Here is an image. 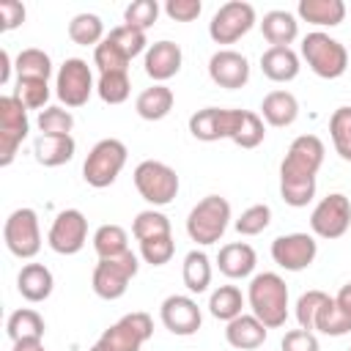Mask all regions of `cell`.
<instances>
[{
    "label": "cell",
    "mask_w": 351,
    "mask_h": 351,
    "mask_svg": "<svg viewBox=\"0 0 351 351\" xmlns=\"http://www.w3.org/2000/svg\"><path fill=\"white\" fill-rule=\"evenodd\" d=\"M324 143L315 134H299L280 165V195L288 206L304 208L315 197V176L324 165Z\"/></svg>",
    "instance_id": "1"
},
{
    "label": "cell",
    "mask_w": 351,
    "mask_h": 351,
    "mask_svg": "<svg viewBox=\"0 0 351 351\" xmlns=\"http://www.w3.org/2000/svg\"><path fill=\"white\" fill-rule=\"evenodd\" d=\"M247 302H250L252 315L266 329H277L288 318V285L274 271H261L250 280Z\"/></svg>",
    "instance_id": "2"
},
{
    "label": "cell",
    "mask_w": 351,
    "mask_h": 351,
    "mask_svg": "<svg viewBox=\"0 0 351 351\" xmlns=\"http://www.w3.org/2000/svg\"><path fill=\"white\" fill-rule=\"evenodd\" d=\"M302 58L307 60L310 71L318 74L321 80H337L348 69L346 47L324 30H313L302 38Z\"/></svg>",
    "instance_id": "3"
},
{
    "label": "cell",
    "mask_w": 351,
    "mask_h": 351,
    "mask_svg": "<svg viewBox=\"0 0 351 351\" xmlns=\"http://www.w3.org/2000/svg\"><path fill=\"white\" fill-rule=\"evenodd\" d=\"M230 225V203L219 195H206L186 217V233L200 247L217 244Z\"/></svg>",
    "instance_id": "4"
},
{
    "label": "cell",
    "mask_w": 351,
    "mask_h": 351,
    "mask_svg": "<svg viewBox=\"0 0 351 351\" xmlns=\"http://www.w3.org/2000/svg\"><path fill=\"white\" fill-rule=\"evenodd\" d=\"M126 145L115 137H104L99 140L88 156H85V165H82V178L85 184H90L93 189H104L110 184H115V178L121 176L123 165H126Z\"/></svg>",
    "instance_id": "5"
},
{
    "label": "cell",
    "mask_w": 351,
    "mask_h": 351,
    "mask_svg": "<svg viewBox=\"0 0 351 351\" xmlns=\"http://www.w3.org/2000/svg\"><path fill=\"white\" fill-rule=\"evenodd\" d=\"M140 263H137V255L132 250H126L123 255H115V258H99L96 269H93V293L99 299H107V302H115L126 293L132 277L137 274Z\"/></svg>",
    "instance_id": "6"
},
{
    "label": "cell",
    "mask_w": 351,
    "mask_h": 351,
    "mask_svg": "<svg viewBox=\"0 0 351 351\" xmlns=\"http://www.w3.org/2000/svg\"><path fill=\"white\" fill-rule=\"evenodd\" d=\"M134 186L140 197L151 206H167L178 195V176L170 165L145 159L134 167Z\"/></svg>",
    "instance_id": "7"
},
{
    "label": "cell",
    "mask_w": 351,
    "mask_h": 351,
    "mask_svg": "<svg viewBox=\"0 0 351 351\" xmlns=\"http://www.w3.org/2000/svg\"><path fill=\"white\" fill-rule=\"evenodd\" d=\"M30 121H27V107L14 96H0V167H8L27 137Z\"/></svg>",
    "instance_id": "8"
},
{
    "label": "cell",
    "mask_w": 351,
    "mask_h": 351,
    "mask_svg": "<svg viewBox=\"0 0 351 351\" xmlns=\"http://www.w3.org/2000/svg\"><path fill=\"white\" fill-rule=\"evenodd\" d=\"M151 335H154L151 315L137 310V313H126L112 326H107L96 343L104 346L107 351H140L143 343L151 340Z\"/></svg>",
    "instance_id": "9"
},
{
    "label": "cell",
    "mask_w": 351,
    "mask_h": 351,
    "mask_svg": "<svg viewBox=\"0 0 351 351\" xmlns=\"http://www.w3.org/2000/svg\"><path fill=\"white\" fill-rule=\"evenodd\" d=\"M3 241L16 258H36L41 250V225L33 208H16L3 225Z\"/></svg>",
    "instance_id": "10"
},
{
    "label": "cell",
    "mask_w": 351,
    "mask_h": 351,
    "mask_svg": "<svg viewBox=\"0 0 351 351\" xmlns=\"http://www.w3.org/2000/svg\"><path fill=\"white\" fill-rule=\"evenodd\" d=\"M351 228V200L343 192H332L318 200L310 214V230L318 239H340Z\"/></svg>",
    "instance_id": "11"
},
{
    "label": "cell",
    "mask_w": 351,
    "mask_h": 351,
    "mask_svg": "<svg viewBox=\"0 0 351 351\" xmlns=\"http://www.w3.org/2000/svg\"><path fill=\"white\" fill-rule=\"evenodd\" d=\"M255 25V8L244 0H230L208 22V36L214 44H236Z\"/></svg>",
    "instance_id": "12"
},
{
    "label": "cell",
    "mask_w": 351,
    "mask_h": 351,
    "mask_svg": "<svg viewBox=\"0 0 351 351\" xmlns=\"http://www.w3.org/2000/svg\"><path fill=\"white\" fill-rule=\"evenodd\" d=\"M96 90L93 85V71L82 58H66L58 69L55 80V93L66 107H82L90 93Z\"/></svg>",
    "instance_id": "13"
},
{
    "label": "cell",
    "mask_w": 351,
    "mask_h": 351,
    "mask_svg": "<svg viewBox=\"0 0 351 351\" xmlns=\"http://www.w3.org/2000/svg\"><path fill=\"white\" fill-rule=\"evenodd\" d=\"M244 118V110H228V107H203L189 118V134L203 143L214 140H233L239 123Z\"/></svg>",
    "instance_id": "14"
},
{
    "label": "cell",
    "mask_w": 351,
    "mask_h": 351,
    "mask_svg": "<svg viewBox=\"0 0 351 351\" xmlns=\"http://www.w3.org/2000/svg\"><path fill=\"white\" fill-rule=\"evenodd\" d=\"M88 241V219L80 208H66L60 211L47 233V244L58 255H77Z\"/></svg>",
    "instance_id": "15"
},
{
    "label": "cell",
    "mask_w": 351,
    "mask_h": 351,
    "mask_svg": "<svg viewBox=\"0 0 351 351\" xmlns=\"http://www.w3.org/2000/svg\"><path fill=\"white\" fill-rule=\"evenodd\" d=\"M318 255V241L310 233H285L271 241V258L285 271L307 269Z\"/></svg>",
    "instance_id": "16"
},
{
    "label": "cell",
    "mask_w": 351,
    "mask_h": 351,
    "mask_svg": "<svg viewBox=\"0 0 351 351\" xmlns=\"http://www.w3.org/2000/svg\"><path fill=\"white\" fill-rule=\"evenodd\" d=\"M159 315H162V324L167 332L178 335V337H189L200 329L203 324V313L197 307V302L192 296H181V293H173L162 302L159 307Z\"/></svg>",
    "instance_id": "17"
},
{
    "label": "cell",
    "mask_w": 351,
    "mask_h": 351,
    "mask_svg": "<svg viewBox=\"0 0 351 351\" xmlns=\"http://www.w3.org/2000/svg\"><path fill=\"white\" fill-rule=\"evenodd\" d=\"M208 77L214 85L236 90L250 80V60L236 49H217L208 60Z\"/></svg>",
    "instance_id": "18"
},
{
    "label": "cell",
    "mask_w": 351,
    "mask_h": 351,
    "mask_svg": "<svg viewBox=\"0 0 351 351\" xmlns=\"http://www.w3.org/2000/svg\"><path fill=\"white\" fill-rule=\"evenodd\" d=\"M181 63H184L181 47L173 41H156L145 49V74L159 85H165L170 77H176L181 71Z\"/></svg>",
    "instance_id": "19"
},
{
    "label": "cell",
    "mask_w": 351,
    "mask_h": 351,
    "mask_svg": "<svg viewBox=\"0 0 351 351\" xmlns=\"http://www.w3.org/2000/svg\"><path fill=\"white\" fill-rule=\"evenodd\" d=\"M255 263H258V255L255 250L247 244V241H230L225 247H219V255H217V266L225 277L230 280H244L255 271Z\"/></svg>",
    "instance_id": "20"
},
{
    "label": "cell",
    "mask_w": 351,
    "mask_h": 351,
    "mask_svg": "<svg viewBox=\"0 0 351 351\" xmlns=\"http://www.w3.org/2000/svg\"><path fill=\"white\" fill-rule=\"evenodd\" d=\"M266 332L269 329L252 313H241L239 318L228 321L225 340H228V346H233L239 351H252V348H261L266 343Z\"/></svg>",
    "instance_id": "21"
},
{
    "label": "cell",
    "mask_w": 351,
    "mask_h": 351,
    "mask_svg": "<svg viewBox=\"0 0 351 351\" xmlns=\"http://www.w3.org/2000/svg\"><path fill=\"white\" fill-rule=\"evenodd\" d=\"M52 288H55V277H52V271L44 263H25L19 269V274H16V291H19V296L27 299V302H33V304L49 299Z\"/></svg>",
    "instance_id": "22"
},
{
    "label": "cell",
    "mask_w": 351,
    "mask_h": 351,
    "mask_svg": "<svg viewBox=\"0 0 351 351\" xmlns=\"http://www.w3.org/2000/svg\"><path fill=\"white\" fill-rule=\"evenodd\" d=\"M261 118L263 123L274 129H285L299 118V101L291 90H271L261 101Z\"/></svg>",
    "instance_id": "23"
},
{
    "label": "cell",
    "mask_w": 351,
    "mask_h": 351,
    "mask_svg": "<svg viewBox=\"0 0 351 351\" xmlns=\"http://www.w3.org/2000/svg\"><path fill=\"white\" fill-rule=\"evenodd\" d=\"M299 55L291 47H269L261 55V71L271 82H291L299 77Z\"/></svg>",
    "instance_id": "24"
},
{
    "label": "cell",
    "mask_w": 351,
    "mask_h": 351,
    "mask_svg": "<svg viewBox=\"0 0 351 351\" xmlns=\"http://www.w3.org/2000/svg\"><path fill=\"white\" fill-rule=\"evenodd\" d=\"M77 151V143L71 134H38L33 143L36 162L44 167H60L66 165Z\"/></svg>",
    "instance_id": "25"
},
{
    "label": "cell",
    "mask_w": 351,
    "mask_h": 351,
    "mask_svg": "<svg viewBox=\"0 0 351 351\" xmlns=\"http://www.w3.org/2000/svg\"><path fill=\"white\" fill-rule=\"evenodd\" d=\"M296 14L299 19L315 27H337L346 19V3L343 0H299Z\"/></svg>",
    "instance_id": "26"
},
{
    "label": "cell",
    "mask_w": 351,
    "mask_h": 351,
    "mask_svg": "<svg viewBox=\"0 0 351 351\" xmlns=\"http://www.w3.org/2000/svg\"><path fill=\"white\" fill-rule=\"evenodd\" d=\"M261 33H263V38H266L271 47H291V44L296 41V36H299V22H296V16H293L291 11L274 8V11L263 14V19H261Z\"/></svg>",
    "instance_id": "27"
},
{
    "label": "cell",
    "mask_w": 351,
    "mask_h": 351,
    "mask_svg": "<svg viewBox=\"0 0 351 351\" xmlns=\"http://www.w3.org/2000/svg\"><path fill=\"white\" fill-rule=\"evenodd\" d=\"M173 101H176L173 90H170L167 85L154 82L151 88H145V90L137 96L134 110H137V115H140L143 121H162V118H167V115H170Z\"/></svg>",
    "instance_id": "28"
},
{
    "label": "cell",
    "mask_w": 351,
    "mask_h": 351,
    "mask_svg": "<svg viewBox=\"0 0 351 351\" xmlns=\"http://www.w3.org/2000/svg\"><path fill=\"white\" fill-rule=\"evenodd\" d=\"M44 318L33 310V307H22L14 310L5 321V332L11 337V343H33V340H44Z\"/></svg>",
    "instance_id": "29"
},
{
    "label": "cell",
    "mask_w": 351,
    "mask_h": 351,
    "mask_svg": "<svg viewBox=\"0 0 351 351\" xmlns=\"http://www.w3.org/2000/svg\"><path fill=\"white\" fill-rule=\"evenodd\" d=\"M14 69H16V80H44L47 82L52 77V60L38 47L22 49L14 60Z\"/></svg>",
    "instance_id": "30"
},
{
    "label": "cell",
    "mask_w": 351,
    "mask_h": 351,
    "mask_svg": "<svg viewBox=\"0 0 351 351\" xmlns=\"http://www.w3.org/2000/svg\"><path fill=\"white\" fill-rule=\"evenodd\" d=\"M241 310H244V296H241V291L236 285H219L217 291H211V296H208V313L214 318H219V321L228 324V321L239 318Z\"/></svg>",
    "instance_id": "31"
},
{
    "label": "cell",
    "mask_w": 351,
    "mask_h": 351,
    "mask_svg": "<svg viewBox=\"0 0 351 351\" xmlns=\"http://www.w3.org/2000/svg\"><path fill=\"white\" fill-rule=\"evenodd\" d=\"M315 332L329 335V337H343L351 332V315L335 302V296H329L321 304V310L315 315Z\"/></svg>",
    "instance_id": "32"
},
{
    "label": "cell",
    "mask_w": 351,
    "mask_h": 351,
    "mask_svg": "<svg viewBox=\"0 0 351 351\" xmlns=\"http://www.w3.org/2000/svg\"><path fill=\"white\" fill-rule=\"evenodd\" d=\"M69 38L74 41V44H80V47H99L107 36H104V22L96 16V14H88V11H82V14H77L71 22H69Z\"/></svg>",
    "instance_id": "33"
},
{
    "label": "cell",
    "mask_w": 351,
    "mask_h": 351,
    "mask_svg": "<svg viewBox=\"0 0 351 351\" xmlns=\"http://www.w3.org/2000/svg\"><path fill=\"white\" fill-rule=\"evenodd\" d=\"M184 285L192 291V293H203L208 285H211V261L203 250H192L186 252L184 258Z\"/></svg>",
    "instance_id": "34"
},
{
    "label": "cell",
    "mask_w": 351,
    "mask_h": 351,
    "mask_svg": "<svg viewBox=\"0 0 351 351\" xmlns=\"http://www.w3.org/2000/svg\"><path fill=\"white\" fill-rule=\"evenodd\" d=\"M93 250L99 258H115L129 250V236L121 225H101L93 233Z\"/></svg>",
    "instance_id": "35"
},
{
    "label": "cell",
    "mask_w": 351,
    "mask_h": 351,
    "mask_svg": "<svg viewBox=\"0 0 351 351\" xmlns=\"http://www.w3.org/2000/svg\"><path fill=\"white\" fill-rule=\"evenodd\" d=\"M96 93L104 104H123L132 93V82H129V71H110V74H99L96 82Z\"/></svg>",
    "instance_id": "36"
},
{
    "label": "cell",
    "mask_w": 351,
    "mask_h": 351,
    "mask_svg": "<svg viewBox=\"0 0 351 351\" xmlns=\"http://www.w3.org/2000/svg\"><path fill=\"white\" fill-rule=\"evenodd\" d=\"M329 134L337 156L351 162V107H337L329 118Z\"/></svg>",
    "instance_id": "37"
},
{
    "label": "cell",
    "mask_w": 351,
    "mask_h": 351,
    "mask_svg": "<svg viewBox=\"0 0 351 351\" xmlns=\"http://www.w3.org/2000/svg\"><path fill=\"white\" fill-rule=\"evenodd\" d=\"M132 236L137 241H145V239H156V236H170V219L162 214V211H140L132 222Z\"/></svg>",
    "instance_id": "38"
},
{
    "label": "cell",
    "mask_w": 351,
    "mask_h": 351,
    "mask_svg": "<svg viewBox=\"0 0 351 351\" xmlns=\"http://www.w3.org/2000/svg\"><path fill=\"white\" fill-rule=\"evenodd\" d=\"M107 38L123 52V58H137L140 52H145V33L143 30H137V27H132V25H118V27H112L110 33H107Z\"/></svg>",
    "instance_id": "39"
},
{
    "label": "cell",
    "mask_w": 351,
    "mask_h": 351,
    "mask_svg": "<svg viewBox=\"0 0 351 351\" xmlns=\"http://www.w3.org/2000/svg\"><path fill=\"white\" fill-rule=\"evenodd\" d=\"M263 137H266L263 118L258 112H252V110H244V118H241V123H239V129L233 134V143L239 148H258L263 143Z\"/></svg>",
    "instance_id": "40"
},
{
    "label": "cell",
    "mask_w": 351,
    "mask_h": 351,
    "mask_svg": "<svg viewBox=\"0 0 351 351\" xmlns=\"http://www.w3.org/2000/svg\"><path fill=\"white\" fill-rule=\"evenodd\" d=\"M269 222H271V208L266 203H255L241 211V217L236 219V230L241 236H258L269 228Z\"/></svg>",
    "instance_id": "41"
},
{
    "label": "cell",
    "mask_w": 351,
    "mask_h": 351,
    "mask_svg": "<svg viewBox=\"0 0 351 351\" xmlns=\"http://www.w3.org/2000/svg\"><path fill=\"white\" fill-rule=\"evenodd\" d=\"M159 19V3L156 0H134L123 11V25H132L137 30H148Z\"/></svg>",
    "instance_id": "42"
},
{
    "label": "cell",
    "mask_w": 351,
    "mask_h": 351,
    "mask_svg": "<svg viewBox=\"0 0 351 351\" xmlns=\"http://www.w3.org/2000/svg\"><path fill=\"white\" fill-rule=\"evenodd\" d=\"M38 129L41 134H71L74 129V115L63 107H44L38 112Z\"/></svg>",
    "instance_id": "43"
},
{
    "label": "cell",
    "mask_w": 351,
    "mask_h": 351,
    "mask_svg": "<svg viewBox=\"0 0 351 351\" xmlns=\"http://www.w3.org/2000/svg\"><path fill=\"white\" fill-rule=\"evenodd\" d=\"M93 63L99 69V74H110V71H126L129 69V58H123V52L110 41L104 38L96 49H93Z\"/></svg>",
    "instance_id": "44"
},
{
    "label": "cell",
    "mask_w": 351,
    "mask_h": 351,
    "mask_svg": "<svg viewBox=\"0 0 351 351\" xmlns=\"http://www.w3.org/2000/svg\"><path fill=\"white\" fill-rule=\"evenodd\" d=\"M329 299V293L324 291H307L296 299V321H299V329H310L315 332V315L321 310V304Z\"/></svg>",
    "instance_id": "45"
},
{
    "label": "cell",
    "mask_w": 351,
    "mask_h": 351,
    "mask_svg": "<svg viewBox=\"0 0 351 351\" xmlns=\"http://www.w3.org/2000/svg\"><path fill=\"white\" fill-rule=\"evenodd\" d=\"M14 96L27 107V110H41L49 99V85L44 80H16Z\"/></svg>",
    "instance_id": "46"
},
{
    "label": "cell",
    "mask_w": 351,
    "mask_h": 351,
    "mask_svg": "<svg viewBox=\"0 0 351 351\" xmlns=\"http://www.w3.org/2000/svg\"><path fill=\"white\" fill-rule=\"evenodd\" d=\"M173 252H176L173 236H156V239L140 241V255H143V261L151 263V266H165V263H170Z\"/></svg>",
    "instance_id": "47"
},
{
    "label": "cell",
    "mask_w": 351,
    "mask_h": 351,
    "mask_svg": "<svg viewBox=\"0 0 351 351\" xmlns=\"http://www.w3.org/2000/svg\"><path fill=\"white\" fill-rule=\"evenodd\" d=\"M280 351H318V337L310 329H291L285 332Z\"/></svg>",
    "instance_id": "48"
},
{
    "label": "cell",
    "mask_w": 351,
    "mask_h": 351,
    "mask_svg": "<svg viewBox=\"0 0 351 351\" xmlns=\"http://www.w3.org/2000/svg\"><path fill=\"white\" fill-rule=\"evenodd\" d=\"M200 11H203L200 0H167L165 3V14L176 22H192L200 16Z\"/></svg>",
    "instance_id": "49"
},
{
    "label": "cell",
    "mask_w": 351,
    "mask_h": 351,
    "mask_svg": "<svg viewBox=\"0 0 351 351\" xmlns=\"http://www.w3.org/2000/svg\"><path fill=\"white\" fill-rule=\"evenodd\" d=\"M25 22V5L16 0H3L0 3V30H14Z\"/></svg>",
    "instance_id": "50"
},
{
    "label": "cell",
    "mask_w": 351,
    "mask_h": 351,
    "mask_svg": "<svg viewBox=\"0 0 351 351\" xmlns=\"http://www.w3.org/2000/svg\"><path fill=\"white\" fill-rule=\"evenodd\" d=\"M335 302H337V304H340V307H343V310H346V313L351 315V282H346V285H343V288L337 291Z\"/></svg>",
    "instance_id": "51"
},
{
    "label": "cell",
    "mask_w": 351,
    "mask_h": 351,
    "mask_svg": "<svg viewBox=\"0 0 351 351\" xmlns=\"http://www.w3.org/2000/svg\"><path fill=\"white\" fill-rule=\"evenodd\" d=\"M11 69H14V66H11V55L3 49V52H0V82H3V85L11 80Z\"/></svg>",
    "instance_id": "52"
},
{
    "label": "cell",
    "mask_w": 351,
    "mask_h": 351,
    "mask_svg": "<svg viewBox=\"0 0 351 351\" xmlns=\"http://www.w3.org/2000/svg\"><path fill=\"white\" fill-rule=\"evenodd\" d=\"M14 351H47L41 340H33V343H14Z\"/></svg>",
    "instance_id": "53"
},
{
    "label": "cell",
    "mask_w": 351,
    "mask_h": 351,
    "mask_svg": "<svg viewBox=\"0 0 351 351\" xmlns=\"http://www.w3.org/2000/svg\"><path fill=\"white\" fill-rule=\"evenodd\" d=\"M88 351H107V348H104V346H99V343H93V346H90Z\"/></svg>",
    "instance_id": "54"
},
{
    "label": "cell",
    "mask_w": 351,
    "mask_h": 351,
    "mask_svg": "<svg viewBox=\"0 0 351 351\" xmlns=\"http://www.w3.org/2000/svg\"><path fill=\"white\" fill-rule=\"evenodd\" d=\"M348 351H351V348H348Z\"/></svg>",
    "instance_id": "55"
}]
</instances>
